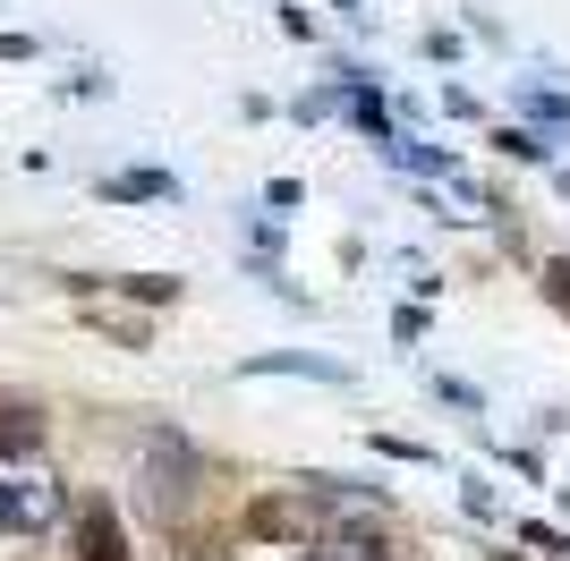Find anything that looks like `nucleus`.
I'll return each instance as SVG.
<instances>
[{"mask_svg":"<svg viewBox=\"0 0 570 561\" xmlns=\"http://www.w3.org/2000/svg\"><path fill=\"white\" fill-rule=\"evenodd\" d=\"M77 561H128V537H119L111 502H86V511H77Z\"/></svg>","mask_w":570,"mask_h":561,"instance_id":"1","label":"nucleus"},{"mask_svg":"<svg viewBox=\"0 0 570 561\" xmlns=\"http://www.w3.org/2000/svg\"><path fill=\"white\" fill-rule=\"evenodd\" d=\"M43 443V417L26 409V400H0V460H18V451Z\"/></svg>","mask_w":570,"mask_h":561,"instance_id":"2","label":"nucleus"},{"mask_svg":"<svg viewBox=\"0 0 570 561\" xmlns=\"http://www.w3.org/2000/svg\"><path fill=\"white\" fill-rule=\"evenodd\" d=\"M546 298L570 315V256H562V264H546Z\"/></svg>","mask_w":570,"mask_h":561,"instance_id":"3","label":"nucleus"}]
</instances>
